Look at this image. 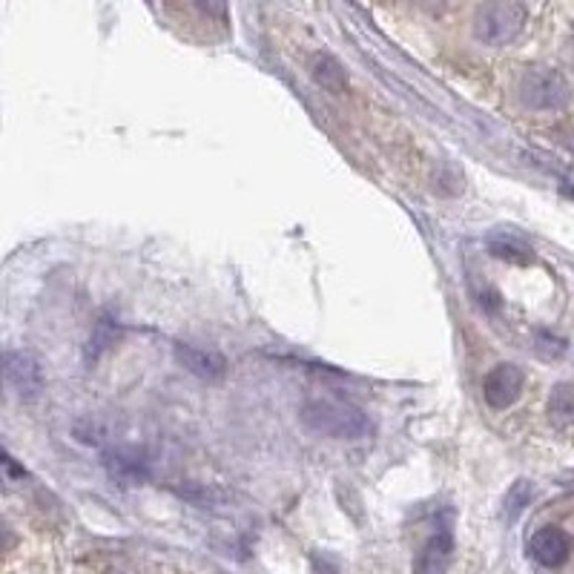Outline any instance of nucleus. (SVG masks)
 Instances as JSON below:
<instances>
[{"instance_id":"nucleus-1","label":"nucleus","mask_w":574,"mask_h":574,"mask_svg":"<svg viewBox=\"0 0 574 574\" xmlns=\"http://www.w3.org/2000/svg\"><path fill=\"white\" fill-rule=\"evenodd\" d=\"M299 417L305 428L330 440H362L373 431L365 410L348 403H334V399H314L302 408Z\"/></svg>"},{"instance_id":"nucleus-2","label":"nucleus","mask_w":574,"mask_h":574,"mask_svg":"<svg viewBox=\"0 0 574 574\" xmlns=\"http://www.w3.org/2000/svg\"><path fill=\"white\" fill-rule=\"evenodd\" d=\"M529 21L522 0H483L474 15V35L485 46L511 44Z\"/></svg>"},{"instance_id":"nucleus-3","label":"nucleus","mask_w":574,"mask_h":574,"mask_svg":"<svg viewBox=\"0 0 574 574\" xmlns=\"http://www.w3.org/2000/svg\"><path fill=\"white\" fill-rule=\"evenodd\" d=\"M520 101L534 112H560L572 101V83L554 67H529L517 83Z\"/></svg>"},{"instance_id":"nucleus-4","label":"nucleus","mask_w":574,"mask_h":574,"mask_svg":"<svg viewBox=\"0 0 574 574\" xmlns=\"http://www.w3.org/2000/svg\"><path fill=\"white\" fill-rule=\"evenodd\" d=\"M3 376L7 385L18 394V399L32 403L44 391V368L30 351H7L3 357Z\"/></svg>"},{"instance_id":"nucleus-5","label":"nucleus","mask_w":574,"mask_h":574,"mask_svg":"<svg viewBox=\"0 0 574 574\" xmlns=\"http://www.w3.org/2000/svg\"><path fill=\"white\" fill-rule=\"evenodd\" d=\"M574 540L569 531L558 529V526H543L531 534L529 540V558L543 569H560L572 558Z\"/></svg>"},{"instance_id":"nucleus-6","label":"nucleus","mask_w":574,"mask_h":574,"mask_svg":"<svg viewBox=\"0 0 574 574\" xmlns=\"http://www.w3.org/2000/svg\"><path fill=\"white\" fill-rule=\"evenodd\" d=\"M522 382H526V376H522L520 368L511 365V362H503V365L492 368V371H488V376H485V382H483L485 403L492 405V408H497V410L511 408V405L520 399Z\"/></svg>"},{"instance_id":"nucleus-7","label":"nucleus","mask_w":574,"mask_h":574,"mask_svg":"<svg viewBox=\"0 0 574 574\" xmlns=\"http://www.w3.org/2000/svg\"><path fill=\"white\" fill-rule=\"evenodd\" d=\"M176 357L181 365L202 380H218L227 371V359L218 351H207V348H195V345H176Z\"/></svg>"},{"instance_id":"nucleus-8","label":"nucleus","mask_w":574,"mask_h":574,"mask_svg":"<svg viewBox=\"0 0 574 574\" xmlns=\"http://www.w3.org/2000/svg\"><path fill=\"white\" fill-rule=\"evenodd\" d=\"M311 75H314V81L319 83V87H325V90L334 92V95H342V92L348 90V72H345V67L334 55L316 53L314 58H311Z\"/></svg>"},{"instance_id":"nucleus-9","label":"nucleus","mask_w":574,"mask_h":574,"mask_svg":"<svg viewBox=\"0 0 574 574\" xmlns=\"http://www.w3.org/2000/svg\"><path fill=\"white\" fill-rule=\"evenodd\" d=\"M451 554H454V538H451V531H437V534L423 545V552H419L417 558V569L419 572H442V569L451 563Z\"/></svg>"},{"instance_id":"nucleus-10","label":"nucleus","mask_w":574,"mask_h":574,"mask_svg":"<svg viewBox=\"0 0 574 574\" xmlns=\"http://www.w3.org/2000/svg\"><path fill=\"white\" fill-rule=\"evenodd\" d=\"M488 254H492L494 259L511 261V265H529V261H534V250H531L520 236H515V233L508 230L488 236Z\"/></svg>"},{"instance_id":"nucleus-11","label":"nucleus","mask_w":574,"mask_h":574,"mask_svg":"<svg viewBox=\"0 0 574 574\" xmlns=\"http://www.w3.org/2000/svg\"><path fill=\"white\" fill-rule=\"evenodd\" d=\"M531 497H534V485H531L529 480H517V483H511V488L506 492V500H503V515H506V520L515 522L517 517L529 508Z\"/></svg>"},{"instance_id":"nucleus-12","label":"nucleus","mask_w":574,"mask_h":574,"mask_svg":"<svg viewBox=\"0 0 574 574\" xmlns=\"http://www.w3.org/2000/svg\"><path fill=\"white\" fill-rule=\"evenodd\" d=\"M549 414L558 426H563L566 419L574 417V389L572 385H558L549 399Z\"/></svg>"},{"instance_id":"nucleus-13","label":"nucleus","mask_w":574,"mask_h":574,"mask_svg":"<svg viewBox=\"0 0 574 574\" xmlns=\"http://www.w3.org/2000/svg\"><path fill=\"white\" fill-rule=\"evenodd\" d=\"M434 190H437L440 195L463 193V172H457L454 167L446 165L440 172H437V179H434Z\"/></svg>"},{"instance_id":"nucleus-14","label":"nucleus","mask_w":574,"mask_h":574,"mask_svg":"<svg viewBox=\"0 0 574 574\" xmlns=\"http://www.w3.org/2000/svg\"><path fill=\"white\" fill-rule=\"evenodd\" d=\"M112 342H115V330L110 328V319H101L98 322L95 336H92V342H90V357L95 359L98 353L104 351V348H110Z\"/></svg>"},{"instance_id":"nucleus-15","label":"nucleus","mask_w":574,"mask_h":574,"mask_svg":"<svg viewBox=\"0 0 574 574\" xmlns=\"http://www.w3.org/2000/svg\"><path fill=\"white\" fill-rule=\"evenodd\" d=\"M199 9H202L204 15L216 18V21H224L227 18V0H195Z\"/></svg>"},{"instance_id":"nucleus-16","label":"nucleus","mask_w":574,"mask_h":574,"mask_svg":"<svg viewBox=\"0 0 574 574\" xmlns=\"http://www.w3.org/2000/svg\"><path fill=\"white\" fill-rule=\"evenodd\" d=\"M3 474H7V480H15V477H26V471L18 469L15 465V457L9 454V451H3Z\"/></svg>"},{"instance_id":"nucleus-17","label":"nucleus","mask_w":574,"mask_h":574,"mask_svg":"<svg viewBox=\"0 0 574 574\" xmlns=\"http://www.w3.org/2000/svg\"><path fill=\"white\" fill-rule=\"evenodd\" d=\"M572 41H574V30H572Z\"/></svg>"}]
</instances>
